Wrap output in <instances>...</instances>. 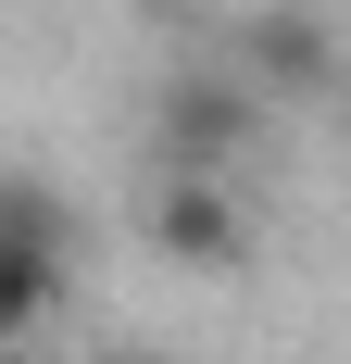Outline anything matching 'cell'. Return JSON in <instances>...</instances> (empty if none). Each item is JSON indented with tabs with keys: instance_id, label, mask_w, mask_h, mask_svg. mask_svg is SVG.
<instances>
[{
	"instance_id": "4",
	"label": "cell",
	"mask_w": 351,
	"mask_h": 364,
	"mask_svg": "<svg viewBox=\"0 0 351 364\" xmlns=\"http://www.w3.org/2000/svg\"><path fill=\"white\" fill-rule=\"evenodd\" d=\"M251 88H264V101H339V26H326V13H301V0H276V13H251Z\"/></svg>"
},
{
	"instance_id": "1",
	"label": "cell",
	"mask_w": 351,
	"mask_h": 364,
	"mask_svg": "<svg viewBox=\"0 0 351 364\" xmlns=\"http://www.w3.org/2000/svg\"><path fill=\"white\" fill-rule=\"evenodd\" d=\"M151 139H163V176H239V151L264 139V88L188 63L151 88Z\"/></svg>"
},
{
	"instance_id": "5",
	"label": "cell",
	"mask_w": 351,
	"mask_h": 364,
	"mask_svg": "<svg viewBox=\"0 0 351 364\" xmlns=\"http://www.w3.org/2000/svg\"><path fill=\"white\" fill-rule=\"evenodd\" d=\"M88 364H163V352H88Z\"/></svg>"
},
{
	"instance_id": "3",
	"label": "cell",
	"mask_w": 351,
	"mask_h": 364,
	"mask_svg": "<svg viewBox=\"0 0 351 364\" xmlns=\"http://www.w3.org/2000/svg\"><path fill=\"white\" fill-rule=\"evenodd\" d=\"M139 226H151V252H163V264H188V277L251 264V214H239V188H226V176H163Z\"/></svg>"
},
{
	"instance_id": "2",
	"label": "cell",
	"mask_w": 351,
	"mask_h": 364,
	"mask_svg": "<svg viewBox=\"0 0 351 364\" xmlns=\"http://www.w3.org/2000/svg\"><path fill=\"white\" fill-rule=\"evenodd\" d=\"M50 301H63V201H50L38 176H13L0 188V327L38 339Z\"/></svg>"
}]
</instances>
